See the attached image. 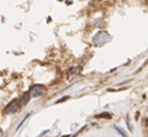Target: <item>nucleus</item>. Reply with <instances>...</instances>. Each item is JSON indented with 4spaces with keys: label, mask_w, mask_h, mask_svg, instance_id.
Listing matches in <instances>:
<instances>
[{
    "label": "nucleus",
    "mask_w": 148,
    "mask_h": 137,
    "mask_svg": "<svg viewBox=\"0 0 148 137\" xmlns=\"http://www.w3.org/2000/svg\"><path fill=\"white\" fill-rule=\"evenodd\" d=\"M108 40H110V35H108L106 31H99V33H97V35H95V37L92 39L93 44H96L98 47L105 44Z\"/></svg>",
    "instance_id": "1"
},
{
    "label": "nucleus",
    "mask_w": 148,
    "mask_h": 137,
    "mask_svg": "<svg viewBox=\"0 0 148 137\" xmlns=\"http://www.w3.org/2000/svg\"><path fill=\"white\" fill-rule=\"evenodd\" d=\"M46 93V87L43 85H35L29 91V95L32 98H39Z\"/></svg>",
    "instance_id": "2"
},
{
    "label": "nucleus",
    "mask_w": 148,
    "mask_h": 137,
    "mask_svg": "<svg viewBox=\"0 0 148 137\" xmlns=\"http://www.w3.org/2000/svg\"><path fill=\"white\" fill-rule=\"evenodd\" d=\"M19 105H18V99H15L14 101H12L11 104L5 108V113H15V112H18V109H19Z\"/></svg>",
    "instance_id": "3"
},
{
    "label": "nucleus",
    "mask_w": 148,
    "mask_h": 137,
    "mask_svg": "<svg viewBox=\"0 0 148 137\" xmlns=\"http://www.w3.org/2000/svg\"><path fill=\"white\" fill-rule=\"evenodd\" d=\"M29 98L30 96H28V94L26 93V94H23L20 99H18V102H19V106H25L27 102H28V100H29Z\"/></svg>",
    "instance_id": "4"
},
{
    "label": "nucleus",
    "mask_w": 148,
    "mask_h": 137,
    "mask_svg": "<svg viewBox=\"0 0 148 137\" xmlns=\"http://www.w3.org/2000/svg\"><path fill=\"white\" fill-rule=\"evenodd\" d=\"M114 129H116V130L119 132V135H120V136H123V137H127V136H126V134H124V131H123V130H121L119 127H114Z\"/></svg>",
    "instance_id": "5"
},
{
    "label": "nucleus",
    "mask_w": 148,
    "mask_h": 137,
    "mask_svg": "<svg viewBox=\"0 0 148 137\" xmlns=\"http://www.w3.org/2000/svg\"><path fill=\"white\" fill-rule=\"evenodd\" d=\"M97 117H111V115L107 114V113H106V114L104 113V114H99V115H97Z\"/></svg>",
    "instance_id": "6"
},
{
    "label": "nucleus",
    "mask_w": 148,
    "mask_h": 137,
    "mask_svg": "<svg viewBox=\"0 0 148 137\" xmlns=\"http://www.w3.org/2000/svg\"><path fill=\"white\" fill-rule=\"evenodd\" d=\"M0 137H3V130L0 129Z\"/></svg>",
    "instance_id": "7"
}]
</instances>
